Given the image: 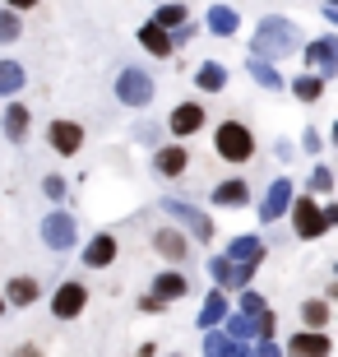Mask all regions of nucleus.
<instances>
[{"mask_svg": "<svg viewBox=\"0 0 338 357\" xmlns=\"http://www.w3.org/2000/svg\"><path fill=\"white\" fill-rule=\"evenodd\" d=\"M301 47V28L283 14H264L260 28H255V42H250V56H264V61H283Z\"/></svg>", "mask_w": 338, "mask_h": 357, "instance_id": "1", "label": "nucleus"}, {"mask_svg": "<svg viewBox=\"0 0 338 357\" xmlns=\"http://www.w3.org/2000/svg\"><path fill=\"white\" fill-rule=\"evenodd\" d=\"M213 149H218V158H227V162H250L255 158V135H250V126H241V121H222L218 130H213Z\"/></svg>", "mask_w": 338, "mask_h": 357, "instance_id": "2", "label": "nucleus"}, {"mask_svg": "<svg viewBox=\"0 0 338 357\" xmlns=\"http://www.w3.org/2000/svg\"><path fill=\"white\" fill-rule=\"evenodd\" d=\"M287 213H292V232H297L301 241H315V237H325V232H329L325 209H320V204H315L311 195H292Z\"/></svg>", "mask_w": 338, "mask_h": 357, "instance_id": "3", "label": "nucleus"}, {"mask_svg": "<svg viewBox=\"0 0 338 357\" xmlns=\"http://www.w3.org/2000/svg\"><path fill=\"white\" fill-rule=\"evenodd\" d=\"M116 98L125 107H148V102H153V75H148V70H135V66H121Z\"/></svg>", "mask_w": 338, "mask_h": 357, "instance_id": "4", "label": "nucleus"}, {"mask_svg": "<svg viewBox=\"0 0 338 357\" xmlns=\"http://www.w3.org/2000/svg\"><path fill=\"white\" fill-rule=\"evenodd\" d=\"M42 241L52 246V251H70L79 241V218L66 209H52L47 218H42Z\"/></svg>", "mask_w": 338, "mask_h": 357, "instance_id": "5", "label": "nucleus"}, {"mask_svg": "<svg viewBox=\"0 0 338 357\" xmlns=\"http://www.w3.org/2000/svg\"><path fill=\"white\" fill-rule=\"evenodd\" d=\"M255 260H232V255H213L208 260V274H213V283L218 288H246L250 278H255Z\"/></svg>", "mask_w": 338, "mask_h": 357, "instance_id": "6", "label": "nucleus"}, {"mask_svg": "<svg viewBox=\"0 0 338 357\" xmlns=\"http://www.w3.org/2000/svg\"><path fill=\"white\" fill-rule=\"evenodd\" d=\"M84 306H89V288H84L79 278H70V283H61V288H56L52 316L56 320H75V316H84Z\"/></svg>", "mask_w": 338, "mask_h": 357, "instance_id": "7", "label": "nucleus"}, {"mask_svg": "<svg viewBox=\"0 0 338 357\" xmlns=\"http://www.w3.org/2000/svg\"><path fill=\"white\" fill-rule=\"evenodd\" d=\"M306 66H311L320 79H334L338 75V38L334 33H325V38H315L311 47H306Z\"/></svg>", "mask_w": 338, "mask_h": 357, "instance_id": "8", "label": "nucleus"}, {"mask_svg": "<svg viewBox=\"0 0 338 357\" xmlns=\"http://www.w3.org/2000/svg\"><path fill=\"white\" fill-rule=\"evenodd\" d=\"M162 213L181 218V223L190 227V237H195V241H208V237H213V223H208V213L195 209V204H185V199H162Z\"/></svg>", "mask_w": 338, "mask_h": 357, "instance_id": "9", "label": "nucleus"}, {"mask_svg": "<svg viewBox=\"0 0 338 357\" xmlns=\"http://www.w3.org/2000/svg\"><path fill=\"white\" fill-rule=\"evenodd\" d=\"M47 144L56 149V153H66V158H75L79 149H84V126H79V121H52V126H47Z\"/></svg>", "mask_w": 338, "mask_h": 357, "instance_id": "10", "label": "nucleus"}, {"mask_svg": "<svg viewBox=\"0 0 338 357\" xmlns=\"http://www.w3.org/2000/svg\"><path fill=\"white\" fill-rule=\"evenodd\" d=\"M292 195H297V185L287 181V176L269 181V190H264V199H260V218H264V223L283 218V213H287V204H292Z\"/></svg>", "mask_w": 338, "mask_h": 357, "instance_id": "11", "label": "nucleus"}, {"mask_svg": "<svg viewBox=\"0 0 338 357\" xmlns=\"http://www.w3.org/2000/svg\"><path fill=\"white\" fill-rule=\"evenodd\" d=\"M287 353H297V357H329V353H334V339H329L325 330H311V325H306L301 334H292Z\"/></svg>", "mask_w": 338, "mask_h": 357, "instance_id": "12", "label": "nucleus"}, {"mask_svg": "<svg viewBox=\"0 0 338 357\" xmlns=\"http://www.w3.org/2000/svg\"><path fill=\"white\" fill-rule=\"evenodd\" d=\"M153 251L162 255V260H171V265H181L185 255H190V237L176 232V227H158L153 232Z\"/></svg>", "mask_w": 338, "mask_h": 357, "instance_id": "13", "label": "nucleus"}, {"mask_svg": "<svg viewBox=\"0 0 338 357\" xmlns=\"http://www.w3.org/2000/svg\"><path fill=\"white\" fill-rule=\"evenodd\" d=\"M204 353L208 357H241V353H250V344L227 334L222 325H213V330H204Z\"/></svg>", "mask_w": 338, "mask_h": 357, "instance_id": "14", "label": "nucleus"}, {"mask_svg": "<svg viewBox=\"0 0 338 357\" xmlns=\"http://www.w3.org/2000/svg\"><path fill=\"white\" fill-rule=\"evenodd\" d=\"M167 126H171V135H176V139H190V135L204 126V107H199V102H181L176 112H171Z\"/></svg>", "mask_w": 338, "mask_h": 357, "instance_id": "15", "label": "nucleus"}, {"mask_svg": "<svg viewBox=\"0 0 338 357\" xmlns=\"http://www.w3.org/2000/svg\"><path fill=\"white\" fill-rule=\"evenodd\" d=\"M112 260H116V237H112V232H98V237L84 246V265L89 269H107Z\"/></svg>", "mask_w": 338, "mask_h": 357, "instance_id": "16", "label": "nucleus"}, {"mask_svg": "<svg viewBox=\"0 0 338 357\" xmlns=\"http://www.w3.org/2000/svg\"><path fill=\"white\" fill-rule=\"evenodd\" d=\"M38 292H42L38 278L19 274V278H10V283H5V292H0V297H5L10 306H33V302H38Z\"/></svg>", "mask_w": 338, "mask_h": 357, "instance_id": "17", "label": "nucleus"}, {"mask_svg": "<svg viewBox=\"0 0 338 357\" xmlns=\"http://www.w3.org/2000/svg\"><path fill=\"white\" fill-rule=\"evenodd\" d=\"M185 162H190L185 144H167V149H158V153H153V167H158L162 176H181V172H185Z\"/></svg>", "mask_w": 338, "mask_h": 357, "instance_id": "18", "label": "nucleus"}, {"mask_svg": "<svg viewBox=\"0 0 338 357\" xmlns=\"http://www.w3.org/2000/svg\"><path fill=\"white\" fill-rule=\"evenodd\" d=\"M204 24H208V33H213V38H232L236 28H241V14H236L232 5H213Z\"/></svg>", "mask_w": 338, "mask_h": 357, "instance_id": "19", "label": "nucleus"}, {"mask_svg": "<svg viewBox=\"0 0 338 357\" xmlns=\"http://www.w3.org/2000/svg\"><path fill=\"white\" fill-rule=\"evenodd\" d=\"M139 47H144V52H153V56H171V52H176V47H171V38H167V28L153 24V19L139 28Z\"/></svg>", "mask_w": 338, "mask_h": 357, "instance_id": "20", "label": "nucleus"}, {"mask_svg": "<svg viewBox=\"0 0 338 357\" xmlns=\"http://www.w3.org/2000/svg\"><path fill=\"white\" fill-rule=\"evenodd\" d=\"M246 199H250V185L241 181V176L213 185V204H222V209H236V204H246Z\"/></svg>", "mask_w": 338, "mask_h": 357, "instance_id": "21", "label": "nucleus"}, {"mask_svg": "<svg viewBox=\"0 0 338 357\" xmlns=\"http://www.w3.org/2000/svg\"><path fill=\"white\" fill-rule=\"evenodd\" d=\"M0 126H5V139H10V144H24V135H28V107L24 102H10Z\"/></svg>", "mask_w": 338, "mask_h": 357, "instance_id": "22", "label": "nucleus"}, {"mask_svg": "<svg viewBox=\"0 0 338 357\" xmlns=\"http://www.w3.org/2000/svg\"><path fill=\"white\" fill-rule=\"evenodd\" d=\"M246 70H250V79L260 84V89H269V93L283 89V75H278V70H273V61H264V56H250Z\"/></svg>", "mask_w": 338, "mask_h": 357, "instance_id": "23", "label": "nucleus"}, {"mask_svg": "<svg viewBox=\"0 0 338 357\" xmlns=\"http://www.w3.org/2000/svg\"><path fill=\"white\" fill-rule=\"evenodd\" d=\"M222 316H227V288H218V292L204 297V306H199V330H213Z\"/></svg>", "mask_w": 338, "mask_h": 357, "instance_id": "24", "label": "nucleus"}, {"mask_svg": "<svg viewBox=\"0 0 338 357\" xmlns=\"http://www.w3.org/2000/svg\"><path fill=\"white\" fill-rule=\"evenodd\" d=\"M195 84H199V93H222V89H227V66L204 61V66L195 70Z\"/></svg>", "mask_w": 338, "mask_h": 357, "instance_id": "25", "label": "nucleus"}, {"mask_svg": "<svg viewBox=\"0 0 338 357\" xmlns=\"http://www.w3.org/2000/svg\"><path fill=\"white\" fill-rule=\"evenodd\" d=\"M153 292L162 297V302H176V297H185V292H190V278L176 274V269H171V274H158L153 278Z\"/></svg>", "mask_w": 338, "mask_h": 357, "instance_id": "26", "label": "nucleus"}, {"mask_svg": "<svg viewBox=\"0 0 338 357\" xmlns=\"http://www.w3.org/2000/svg\"><path fill=\"white\" fill-rule=\"evenodd\" d=\"M227 255H232V260H255V265H260L264 260V241L260 237H232L227 241Z\"/></svg>", "mask_w": 338, "mask_h": 357, "instance_id": "27", "label": "nucleus"}, {"mask_svg": "<svg viewBox=\"0 0 338 357\" xmlns=\"http://www.w3.org/2000/svg\"><path fill=\"white\" fill-rule=\"evenodd\" d=\"M185 19H190V10H185L181 0H158L153 24H162V28H176V24H185Z\"/></svg>", "mask_w": 338, "mask_h": 357, "instance_id": "28", "label": "nucleus"}, {"mask_svg": "<svg viewBox=\"0 0 338 357\" xmlns=\"http://www.w3.org/2000/svg\"><path fill=\"white\" fill-rule=\"evenodd\" d=\"M24 89V66L19 61H0V98H14Z\"/></svg>", "mask_w": 338, "mask_h": 357, "instance_id": "29", "label": "nucleus"}, {"mask_svg": "<svg viewBox=\"0 0 338 357\" xmlns=\"http://www.w3.org/2000/svg\"><path fill=\"white\" fill-rule=\"evenodd\" d=\"M292 93H297V102H320V93H325V79H320V75H301L297 84H292Z\"/></svg>", "mask_w": 338, "mask_h": 357, "instance_id": "30", "label": "nucleus"}, {"mask_svg": "<svg viewBox=\"0 0 338 357\" xmlns=\"http://www.w3.org/2000/svg\"><path fill=\"white\" fill-rule=\"evenodd\" d=\"M301 320H306L311 330H325V325H329V302H325V297H315V302H301Z\"/></svg>", "mask_w": 338, "mask_h": 357, "instance_id": "31", "label": "nucleus"}, {"mask_svg": "<svg viewBox=\"0 0 338 357\" xmlns=\"http://www.w3.org/2000/svg\"><path fill=\"white\" fill-rule=\"evenodd\" d=\"M14 38H24V24H19V10H0V42H14Z\"/></svg>", "mask_w": 338, "mask_h": 357, "instance_id": "32", "label": "nucleus"}, {"mask_svg": "<svg viewBox=\"0 0 338 357\" xmlns=\"http://www.w3.org/2000/svg\"><path fill=\"white\" fill-rule=\"evenodd\" d=\"M306 185H311L315 195H329V190H334V172H329L325 162H320V167H315V172L306 176Z\"/></svg>", "mask_w": 338, "mask_h": 357, "instance_id": "33", "label": "nucleus"}, {"mask_svg": "<svg viewBox=\"0 0 338 357\" xmlns=\"http://www.w3.org/2000/svg\"><path fill=\"white\" fill-rule=\"evenodd\" d=\"M66 190H70V185H66V176H42V195H47V199H66Z\"/></svg>", "mask_w": 338, "mask_h": 357, "instance_id": "34", "label": "nucleus"}, {"mask_svg": "<svg viewBox=\"0 0 338 357\" xmlns=\"http://www.w3.org/2000/svg\"><path fill=\"white\" fill-rule=\"evenodd\" d=\"M241 311H246V316H260V311H264V297H260V292H250V283L241 288Z\"/></svg>", "mask_w": 338, "mask_h": 357, "instance_id": "35", "label": "nucleus"}, {"mask_svg": "<svg viewBox=\"0 0 338 357\" xmlns=\"http://www.w3.org/2000/svg\"><path fill=\"white\" fill-rule=\"evenodd\" d=\"M301 149H306V153H320V149H325V144H320V130H306V135H301Z\"/></svg>", "mask_w": 338, "mask_h": 357, "instance_id": "36", "label": "nucleus"}, {"mask_svg": "<svg viewBox=\"0 0 338 357\" xmlns=\"http://www.w3.org/2000/svg\"><path fill=\"white\" fill-rule=\"evenodd\" d=\"M162 306H167L162 297H139V311H162Z\"/></svg>", "mask_w": 338, "mask_h": 357, "instance_id": "37", "label": "nucleus"}, {"mask_svg": "<svg viewBox=\"0 0 338 357\" xmlns=\"http://www.w3.org/2000/svg\"><path fill=\"white\" fill-rule=\"evenodd\" d=\"M5 5H10V10H33L38 0H5Z\"/></svg>", "mask_w": 338, "mask_h": 357, "instance_id": "38", "label": "nucleus"}, {"mask_svg": "<svg viewBox=\"0 0 338 357\" xmlns=\"http://www.w3.org/2000/svg\"><path fill=\"white\" fill-rule=\"evenodd\" d=\"M0 311H5V297H0Z\"/></svg>", "mask_w": 338, "mask_h": 357, "instance_id": "39", "label": "nucleus"}]
</instances>
